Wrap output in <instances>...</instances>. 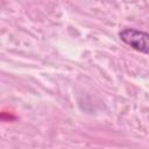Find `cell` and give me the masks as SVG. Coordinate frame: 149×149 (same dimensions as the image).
<instances>
[{
  "label": "cell",
  "mask_w": 149,
  "mask_h": 149,
  "mask_svg": "<svg viewBox=\"0 0 149 149\" xmlns=\"http://www.w3.org/2000/svg\"><path fill=\"white\" fill-rule=\"evenodd\" d=\"M119 37L132 49L149 55V33L134 28H123L119 31Z\"/></svg>",
  "instance_id": "obj_1"
}]
</instances>
